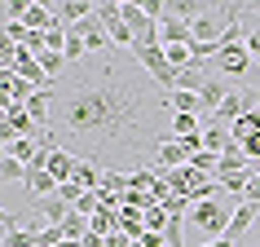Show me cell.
I'll list each match as a JSON object with an SVG mask.
<instances>
[{
    "label": "cell",
    "mask_w": 260,
    "mask_h": 247,
    "mask_svg": "<svg viewBox=\"0 0 260 247\" xmlns=\"http://www.w3.org/2000/svg\"><path fill=\"white\" fill-rule=\"evenodd\" d=\"M185 164H190V150H185L177 137L164 141V146H159V155H154V168H159V172H172V168H185Z\"/></svg>",
    "instance_id": "10"
},
{
    "label": "cell",
    "mask_w": 260,
    "mask_h": 247,
    "mask_svg": "<svg viewBox=\"0 0 260 247\" xmlns=\"http://www.w3.org/2000/svg\"><path fill=\"white\" fill-rule=\"evenodd\" d=\"M247 181H251V168H220V172H216V186H220V190H230V194H238V199H243Z\"/></svg>",
    "instance_id": "13"
},
{
    "label": "cell",
    "mask_w": 260,
    "mask_h": 247,
    "mask_svg": "<svg viewBox=\"0 0 260 247\" xmlns=\"http://www.w3.org/2000/svg\"><path fill=\"white\" fill-rule=\"evenodd\" d=\"M168 110H172V115H199L203 102H199V93H181V88H172V93H168Z\"/></svg>",
    "instance_id": "14"
},
{
    "label": "cell",
    "mask_w": 260,
    "mask_h": 247,
    "mask_svg": "<svg viewBox=\"0 0 260 247\" xmlns=\"http://www.w3.org/2000/svg\"><path fill=\"white\" fill-rule=\"evenodd\" d=\"M243 199H247V203H256V207H260V172H251V181H247Z\"/></svg>",
    "instance_id": "20"
},
{
    "label": "cell",
    "mask_w": 260,
    "mask_h": 247,
    "mask_svg": "<svg viewBox=\"0 0 260 247\" xmlns=\"http://www.w3.org/2000/svg\"><path fill=\"white\" fill-rule=\"evenodd\" d=\"M230 88H234V84H225L220 75H207V80H203V88H199V102H203V110H216L220 102L230 97Z\"/></svg>",
    "instance_id": "12"
},
{
    "label": "cell",
    "mask_w": 260,
    "mask_h": 247,
    "mask_svg": "<svg viewBox=\"0 0 260 247\" xmlns=\"http://www.w3.org/2000/svg\"><path fill=\"white\" fill-rule=\"evenodd\" d=\"M247 53H251V57H260V27H251V31H247Z\"/></svg>",
    "instance_id": "21"
},
{
    "label": "cell",
    "mask_w": 260,
    "mask_h": 247,
    "mask_svg": "<svg viewBox=\"0 0 260 247\" xmlns=\"http://www.w3.org/2000/svg\"><path fill=\"white\" fill-rule=\"evenodd\" d=\"M199 133H203L199 115H172V137H177V141H194Z\"/></svg>",
    "instance_id": "15"
},
{
    "label": "cell",
    "mask_w": 260,
    "mask_h": 247,
    "mask_svg": "<svg viewBox=\"0 0 260 247\" xmlns=\"http://www.w3.org/2000/svg\"><path fill=\"white\" fill-rule=\"evenodd\" d=\"M53 133L57 150L88 159L110 172H141L154 164L164 141H172L168 93L123 49L88 53L53 80Z\"/></svg>",
    "instance_id": "1"
},
{
    "label": "cell",
    "mask_w": 260,
    "mask_h": 247,
    "mask_svg": "<svg viewBox=\"0 0 260 247\" xmlns=\"http://www.w3.org/2000/svg\"><path fill=\"white\" fill-rule=\"evenodd\" d=\"M0 177H5V186H14V181H27V164H22V159H14V155H5V164H0Z\"/></svg>",
    "instance_id": "18"
},
{
    "label": "cell",
    "mask_w": 260,
    "mask_h": 247,
    "mask_svg": "<svg viewBox=\"0 0 260 247\" xmlns=\"http://www.w3.org/2000/svg\"><path fill=\"white\" fill-rule=\"evenodd\" d=\"M5 155H14V159H22V164H36V159H40V141H27V137H18V141H9V146H5Z\"/></svg>",
    "instance_id": "16"
},
{
    "label": "cell",
    "mask_w": 260,
    "mask_h": 247,
    "mask_svg": "<svg viewBox=\"0 0 260 247\" xmlns=\"http://www.w3.org/2000/svg\"><path fill=\"white\" fill-rule=\"evenodd\" d=\"M93 14H97V22L106 27V36H110V44H115V49H123V53H133V49H137L133 31L123 27V14H119V5L102 0V5H93Z\"/></svg>",
    "instance_id": "5"
},
{
    "label": "cell",
    "mask_w": 260,
    "mask_h": 247,
    "mask_svg": "<svg viewBox=\"0 0 260 247\" xmlns=\"http://www.w3.org/2000/svg\"><path fill=\"white\" fill-rule=\"evenodd\" d=\"M243 243H247V247H260V225H256V230H251V234H247Z\"/></svg>",
    "instance_id": "22"
},
{
    "label": "cell",
    "mask_w": 260,
    "mask_h": 247,
    "mask_svg": "<svg viewBox=\"0 0 260 247\" xmlns=\"http://www.w3.org/2000/svg\"><path fill=\"white\" fill-rule=\"evenodd\" d=\"M84 194H88V190H84L80 181H67V186H57V199H62V203H67V207H75V203H80V199H84Z\"/></svg>",
    "instance_id": "19"
},
{
    "label": "cell",
    "mask_w": 260,
    "mask_h": 247,
    "mask_svg": "<svg viewBox=\"0 0 260 247\" xmlns=\"http://www.w3.org/2000/svg\"><path fill=\"white\" fill-rule=\"evenodd\" d=\"M119 14H123V27L133 31V40H137V49H133V53H141V49H159V18L146 14V5L123 0Z\"/></svg>",
    "instance_id": "3"
},
{
    "label": "cell",
    "mask_w": 260,
    "mask_h": 247,
    "mask_svg": "<svg viewBox=\"0 0 260 247\" xmlns=\"http://www.w3.org/2000/svg\"><path fill=\"white\" fill-rule=\"evenodd\" d=\"M5 128L18 133V137H27V141H40V137H44V128L27 115V106H14V102L5 106Z\"/></svg>",
    "instance_id": "7"
},
{
    "label": "cell",
    "mask_w": 260,
    "mask_h": 247,
    "mask_svg": "<svg viewBox=\"0 0 260 247\" xmlns=\"http://www.w3.org/2000/svg\"><path fill=\"white\" fill-rule=\"evenodd\" d=\"M212 71L216 75H225V80H247L251 75V53H247V44L243 40H225L216 49V57H212Z\"/></svg>",
    "instance_id": "4"
},
{
    "label": "cell",
    "mask_w": 260,
    "mask_h": 247,
    "mask_svg": "<svg viewBox=\"0 0 260 247\" xmlns=\"http://www.w3.org/2000/svg\"><path fill=\"white\" fill-rule=\"evenodd\" d=\"M230 221H234V207L225 203V199H203V203L190 207L185 225H194V230L207 234V238H225V234H230Z\"/></svg>",
    "instance_id": "2"
},
{
    "label": "cell",
    "mask_w": 260,
    "mask_h": 247,
    "mask_svg": "<svg viewBox=\"0 0 260 247\" xmlns=\"http://www.w3.org/2000/svg\"><path fill=\"white\" fill-rule=\"evenodd\" d=\"M207 247H234V243H230V238H212Z\"/></svg>",
    "instance_id": "23"
},
{
    "label": "cell",
    "mask_w": 260,
    "mask_h": 247,
    "mask_svg": "<svg viewBox=\"0 0 260 247\" xmlns=\"http://www.w3.org/2000/svg\"><path fill=\"white\" fill-rule=\"evenodd\" d=\"M256 106H260V88H256Z\"/></svg>",
    "instance_id": "24"
},
{
    "label": "cell",
    "mask_w": 260,
    "mask_h": 247,
    "mask_svg": "<svg viewBox=\"0 0 260 247\" xmlns=\"http://www.w3.org/2000/svg\"><path fill=\"white\" fill-rule=\"evenodd\" d=\"M27 186H31V194H40V199L57 194V181L49 177V168H40V172H27Z\"/></svg>",
    "instance_id": "17"
},
{
    "label": "cell",
    "mask_w": 260,
    "mask_h": 247,
    "mask_svg": "<svg viewBox=\"0 0 260 247\" xmlns=\"http://www.w3.org/2000/svg\"><path fill=\"white\" fill-rule=\"evenodd\" d=\"M190 40H194V27L185 18L168 14V5H164V14H159V44H190Z\"/></svg>",
    "instance_id": "6"
},
{
    "label": "cell",
    "mask_w": 260,
    "mask_h": 247,
    "mask_svg": "<svg viewBox=\"0 0 260 247\" xmlns=\"http://www.w3.org/2000/svg\"><path fill=\"white\" fill-rule=\"evenodd\" d=\"M238 141H234V133L225 128V123H203V150H212V155H225V150H234Z\"/></svg>",
    "instance_id": "9"
},
{
    "label": "cell",
    "mask_w": 260,
    "mask_h": 247,
    "mask_svg": "<svg viewBox=\"0 0 260 247\" xmlns=\"http://www.w3.org/2000/svg\"><path fill=\"white\" fill-rule=\"evenodd\" d=\"M22 27H27V31H40V36H44V31H53V27H57L53 5H36V0H31L27 14H22Z\"/></svg>",
    "instance_id": "11"
},
{
    "label": "cell",
    "mask_w": 260,
    "mask_h": 247,
    "mask_svg": "<svg viewBox=\"0 0 260 247\" xmlns=\"http://www.w3.org/2000/svg\"><path fill=\"white\" fill-rule=\"evenodd\" d=\"M256 230V203H247V199H238V203H234V221H230V234H225V238H230L234 247L243 243L247 234Z\"/></svg>",
    "instance_id": "8"
},
{
    "label": "cell",
    "mask_w": 260,
    "mask_h": 247,
    "mask_svg": "<svg viewBox=\"0 0 260 247\" xmlns=\"http://www.w3.org/2000/svg\"><path fill=\"white\" fill-rule=\"evenodd\" d=\"M256 225H260V207H256Z\"/></svg>",
    "instance_id": "25"
}]
</instances>
